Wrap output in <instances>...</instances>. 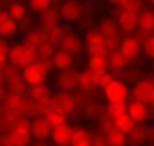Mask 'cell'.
<instances>
[{
    "label": "cell",
    "instance_id": "obj_38",
    "mask_svg": "<svg viewBox=\"0 0 154 146\" xmlns=\"http://www.w3.org/2000/svg\"><path fill=\"white\" fill-rule=\"evenodd\" d=\"M52 2H54V0H28V9H30L33 13H42V11H46Z\"/></svg>",
    "mask_w": 154,
    "mask_h": 146
},
{
    "label": "cell",
    "instance_id": "obj_3",
    "mask_svg": "<svg viewBox=\"0 0 154 146\" xmlns=\"http://www.w3.org/2000/svg\"><path fill=\"white\" fill-rule=\"evenodd\" d=\"M30 127H33V120H30L28 116H20V120L11 127L13 138H15V146H24V144L30 142V138H33Z\"/></svg>",
    "mask_w": 154,
    "mask_h": 146
},
{
    "label": "cell",
    "instance_id": "obj_54",
    "mask_svg": "<svg viewBox=\"0 0 154 146\" xmlns=\"http://www.w3.org/2000/svg\"><path fill=\"white\" fill-rule=\"evenodd\" d=\"M152 81H154V79H152Z\"/></svg>",
    "mask_w": 154,
    "mask_h": 146
},
{
    "label": "cell",
    "instance_id": "obj_32",
    "mask_svg": "<svg viewBox=\"0 0 154 146\" xmlns=\"http://www.w3.org/2000/svg\"><path fill=\"white\" fill-rule=\"evenodd\" d=\"M35 107H37V100L33 96H24L22 105H20V113L22 116H35Z\"/></svg>",
    "mask_w": 154,
    "mask_h": 146
},
{
    "label": "cell",
    "instance_id": "obj_16",
    "mask_svg": "<svg viewBox=\"0 0 154 146\" xmlns=\"http://www.w3.org/2000/svg\"><path fill=\"white\" fill-rule=\"evenodd\" d=\"M106 63H109V70H113L115 74H119V72H124L126 68H128V63L130 61L126 59V55L119 50V46L117 48H113L111 53H109V57H106Z\"/></svg>",
    "mask_w": 154,
    "mask_h": 146
},
{
    "label": "cell",
    "instance_id": "obj_41",
    "mask_svg": "<svg viewBox=\"0 0 154 146\" xmlns=\"http://www.w3.org/2000/svg\"><path fill=\"white\" fill-rule=\"evenodd\" d=\"M9 46L11 44L5 37H0V68H5L9 63Z\"/></svg>",
    "mask_w": 154,
    "mask_h": 146
},
{
    "label": "cell",
    "instance_id": "obj_18",
    "mask_svg": "<svg viewBox=\"0 0 154 146\" xmlns=\"http://www.w3.org/2000/svg\"><path fill=\"white\" fill-rule=\"evenodd\" d=\"M72 140V127H69V122L65 124H57V127H52V131H50V142L52 144H69Z\"/></svg>",
    "mask_w": 154,
    "mask_h": 146
},
{
    "label": "cell",
    "instance_id": "obj_40",
    "mask_svg": "<svg viewBox=\"0 0 154 146\" xmlns=\"http://www.w3.org/2000/svg\"><path fill=\"white\" fill-rule=\"evenodd\" d=\"M128 142H137V144L146 142V127H139V124H137V127L128 133Z\"/></svg>",
    "mask_w": 154,
    "mask_h": 146
},
{
    "label": "cell",
    "instance_id": "obj_53",
    "mask_svg": "<svg viewBox=\"0 0 154 146\" xmlns=\"http://www.w3.org/2000/svg\"><path fill=\"white\" fill-rule=\"evenodd\" d=\"M0 13H2V11H0Z\"/></svg>",
    "mask_w": 154,
    "mask_h": 146
},
{
    "label": "cell",
    "instance_id": "obj_19",
    "mask_svg": "<svg viewBox=\"0 0 154 146\" xmlns=\"http://www.w3.org/2000/svg\"><path fill=\"white\" fill-rule=\"evenodd\" d=\"M17 22L9 15V11H2L0 13V37H5V39H11L15 33H17Z\"/></svg>",
    "mask_w": 154,
    "mask_h": 146
},
{
    "label": "cell",
    "instance_id": "obj_2",
    "mask_svg": "<svg viewBox=\"0 0 154 146\" xmlns=\"http://www.w3.org/2000/svg\"><path fill=\"white\" fill-rule=\"evenodd\" d=\"M37 59L35 55V48H28L24 44H13L9 46V63H15L20 68H26L28 63H33Z\"/></svg>",
    "mask_w": 154,
    "mask_h": 146
},
{
    "label": "cell",
    "instance_id": "obj_28",
    "mask_svg": "<svg viewBox=\"0 0 154 146\" xmlns=\"http://www.w3.org/2000/svg\"><path fill=\"white\" fill-rule=\"evenodd\" d=\"M28 89V83L24 81V76H17V79H9L7 81V92L9 94H26Z\"/></svg>",
    "mask_w": 154,
    "mask_h": 146
},
{
    "label": "cell",
    "instance_id": "obj_15",
    "mask_svg": "<svg viewBox=\"0 0 154 146\" xmlns=\"http://www.w3.org/2000/svg\"><path fill=\"white\" fill-rule=\"evenodd\" d=\"M128 113L132 116V120H135L137 124H141V122L150 120V105H148V102H141V100L130 98L128 100Z\"/></svg>",
    "mask_w": 154,
    "mask_h": 146
},
{
    "label": "cell",
    "instance_id": "obj_22",
    "mask_svg": "<svg viewBox=\"0 0 154 146\" xmlns=\"http://www.w3.org/2000/svg\"><path fill=\"white\" fill-rule=\"evenodd\" d=\"M113 122H115V127H117L119 131H124L126 135L137 127V122L132 120V116L128 113V109H126V111H122V113H117V116H113Z\"/></svg>",
    "mask_w": 154,
    "mask_h": 146
},
{
    "label": "cell",
    "instance_id": "obj_17",
    "mask_svg": "<svg viewBox=\"0 0 154 146\" xmlns=\"http://www.w3.org/2000/svg\"><path fill=\"white\" fill-rule=\"evenodd\" d=\"M59 11H61V18L63 20L76 22V20L80 18V13H83V5H80L78 0H65V2L59 7Z\"/></svg>",
    "mask_w": 154,
    "mask_h": 146
},
{
    "label": "cell",
    "instance_id": "obj_12",
    "mask_svg": "<svg viewBox=\"0 0 154 146\" xmlns=\"http://www.w3.org/2000/svg\"><path fill=\"white\" fill-rule=\"evenodd\" d=\"M59 48H65L69 55L78 57V55L85 50V37H80L76 31H67V35H65V39H63V44H61Z\"/></svg>",
    "mask_w": 154,
    "mask_h": 146
},
{
    "label": "cell",
    "instance_id": "obj_39",
    "mask_svg": "<svg viewBox=\"0 0 154 146\" xmlns=\"http://www.w3.org/2000/svg\"><path fill=\"white\" fill-rule=\"evenodd\" d=\"M143 7V0H124L119 5V11H132V13H139Z\"/></svg>",
    "mask_w": 154,
    "mask_h": 146
},
{
    "label": "cell",
    "instance_id": "obj_26",
    "mask_svg": "<svg viewBox=\"0 0 154 146\" xmlns=\"http://www.w3.org/2000/svg\"><path fill=\"white\" fill-rule=\"evenodd\" d=\"M87 68L94 70V72H100V70H106L109 63H106V57L102 53H89V59H87Z\"/></svg>",
    "mask_w": 154,
    "mask_h": 146
},
{
    "label": "cell",
    "instance_id": "obj_45",
    "mask_svg": "<svg viewBox=\"0 0 154 146\" xmlns=\"http://www.w3.org/2000/svg\"><path fill=\"white\" fill-rule=\"evenodd\" d=\"M143 55H146L150 61H154V35L143 39Z\"/></svg>",
    "mask_w": 154,
    "mask_h": 146
},
{
    "label": "cell",
    "instance_id": "obj_48",
    "mask_svg": "<svg viewBox=\"0 0 154 146\" xmlns=\"http://www.w3.org/2000/svg\"><path fill=\"white\" fill-rule=\"evenodd\" d=\"M146 142H154V127H146Z\"/></svg>",
    "mask_w": 154,
    "mask_h": 146
},
{
    "label": "cell",
    "instance_id": "obj_23",
    "mask_svg": "<svg viewBox=\"0 0 154 146\" xmlns=\"http://www.w3.org/2000/svg\"><path fill=\"white\" fill-rule=\"evenodd\" d=\"M72 146H89L91 144V135L85 127H72Z\"/></svg>",
    "mask_w": 154,
    "mask_h": 146
},
{
    "label": "cell",
    "instance_id": "obj_11",
    "mask_svg": "<svg viewBox=\"0 0 154 146\" xmlns=\"http://www.w3.org/2000/svg\"><path fill=\"white\" fill-rule=\"evenodd\" d=\"M44 41H50V37H48V31L42 28L39 24L37 26H30L26 31V35L22 37V44L28 46V48H37L39 44H44Z\"/></svg>",
    "mask_w": 154,
    "mask_h": 146
},
{
    "label": "cell",
    "instance_id": "obj_25",
    "mask_svg": "<svg viewBox=\"0 0 154 146\" xmlns=\"http://www.w3.org/2000/svg\"><path fill=\"white\" fill-rule=\"evenodd\" d=\"M139 28L154 33V11L152 9H141L139 11Z\"/></svg>",
    "mask_w": 154,
    "mask_h": 146
},
{
    "label": "cell",
    "instance_id": "obj_51",
    "mask_svg": "<svg viewBox=\"0 0 154 146\" xmlns=\"http://www.w3.org/2000/svg\"><path fill=\"white\" fill-rule=\"evenodd\" d=\"M148 2H150V5H154V0H148Z\"/></svg>",
    "mask_w": 154,
    "mask_h": 146
},
{
    "label": "cell",
    "instance_id": "obj_52",
    "mask_svg": "<svg viewBox=\"0 0 154 146\" xmlns=\"http://www.w3.org/2000/svg\"><path fill=\"white\" fill-rule=\"evenodd\" d=\"M150 105H152V107H154V98H152V102H150Z\"/></svg>",
    "mask_w": 154,
    "mask_h": 146
},
{
    "label": "cell",
    "instance_id": "obj_43",
    "mask_svg": "<svg viewBox=\"0 0 154 146\" xmlns=\"http://www.w3.org/2000/svg\"><path fill=\"white\" fill-rule=\"evenodd\" d=\"M98 129L102 131V133H111L113 129H115V122H113V118H109V116H102L100 120H98Z\"/></svg>",
    "mask_w": 154,
    "mask_h": 146
},
{
    "label": "cell",
    "instance_id": "obj_5",
    "mask_svg": "<svg viewBox=\"0 0 154 146\" xmlns=\"http://www.w3.org/2000/svg\"><path fill=\"white\" fill-rule=\"evenodd\" d=\"M130 98H135V100H141V102H152L154 98V81L150 79H139L135 85H132L130 89Z\"/></svg>",
    "mask_w": 154,
    "mask_h": 146
},
{
    "label": "cell",
    "instance_id": "obj_21",
    "mask_svg": "<svg viewBox=\"0 0 154 146\" xmlns=\"http://www.w3.org/2000/svg\"><path fill=\"white\" fill-rule=\"evenodd\" d=\"M26 94H28V96H33L35 100H44V98H52V87H50L46 81H42V83H33V85H28Z\"/></svg>",
    "mask_w": 154,
    "mask_h": 146
},
{
    "label": "cell",
    "instance_id": "obj_50",
    "mask_svg": "<svg viewBox=\"0 0 154 146\" xmlns=\"http://www.w3.org/2000/svg\"><path fill=\"white\" fill-rule=\"evenodd\" d=\"M109 2H111V5H115V7H119L122 2H124V0H109Z\"/></svg>",
    "mask_w": 154,
    "mask_h": 146
},
{
    "label": "cell",
    "instance_id": "obj_27",
    "mask_svg": "<svg viewBox=\"0 0 154 146\" xmlns=\"http://www.w3.org/2000/svg\"><path fill=\"white\" fill-rule=\"evenodd\" d=\"M28 11H30L28 5L26 7L22 2H11V5H9V15H11L15 22H22L24 18H28Z\"/></svg>",
    "mask_w": 154,
    "mask_h": 146
},
{
    "label": "cell",
    "instance_id": "obj_7",
    "mask_svg": "<svg viewBox=\"0 0 154 146\" xmlns=\"http://www.w3.org/2000/svg\"><path fill=\"white\" fill-rule=\"evenodd\" d=\"M48 74H50V72L44 68V63H42L39 59H35L33 63H28V66L24 68V72H22V76H24V81L28 83V85L46 81V79H48Z\"/></svg>",
    "mask_w": 154,
    "mask_h": 146
},
{
    "label": "cell",
    "instance_id": "obj_20",
    "mask_svg": "<svg viewBox=\"0 0 154 146\" xmlns=\"http://www.w3.org/2000/svg\"><path fill=\"white\" fill-rule=\"evenodd\" d=\"M52 63H54V70H67L74 66V55H69L65 48H57V53L52 55Z\"/></svg>",
    "mask_w": 154,
    "mask_h": 146
},
{
    "label": "cell",
    "instance_id": "obj_31",
    "mask_svg": "<svg viewBox=\"0 0 154 146\" xmlns=\"http://www.w3.org/2000/svg\"><path fill=\"white\" fill-rule=\"evenodd\" d=\"M65 35H67V28L63 26V24H59V26H54L52 31L48 33V37H50V41L59 48L61 44H63V39H65Z\"/></svg>",
    "mask_w": 154,
    "mask_h": 146
},
{
    "label": "cell",
    "instance_id": "obj_44",
    "mask_svg": "<svg viewBox=\"0 0 154 146\" xmlns=\"http://www.w3.org/2000/svg\"><path fill=\"white\" fill-rule=\"evenodd\" d=\"M119 41H122V33H119V31H113V33H106L104 35V44L109 48H117Z\"/></svg>",
    "mask_w": 154,
    "mask_h": 146
},
{
    "label": "cell",
    "instance_id": "obj_47",
    "mask_svg": "<svg viewBox=\"0 0 154 146\" xmlns=\"http://www.w3.org/2000/svg\"><path fill=\"white\" fill-rule=\"evenodd\" d=\"M91 144H109V140H106V133H102V131L94 133V135H91Z\"/></svg>",
    "mask_w": 154,
    "mask_h": 146
},
{
    "label": "cell",
    "instance_id": "obj_35",
    "mask_svg": "<svg viewBox=\"0 0 154 146\" xmlns=\"http://www.w3.org/2000/svg\"><path fill=\"white\" fill-rule=\"evenodd\" d=\"M46 118H48V122H50V127H57V124H65V122H69V116H67V113H63V111H59V109L50 111Z\"/></svg>",
    "mask_w": 154,
    "mask_h": 146
},
{
    "label": "cell",
    "instance_id": "obj_13",
    "mask_svg": "<svg viewBox=\"0 0 154 146\" xmlns=\"http://www.w3.org/2000/svg\"><path fill=\"white\" fill-rule=\"evenodd\" d=\"M117 24H119V33L122 35H128V33H132V31L139 28V13L119 11L117 13Z\"/></svg>",
    "mask_w": 154,
    "mask_h": 146
},
{
    "label": "cell",
    "instance_id": "obj_29",
    "mask_svg": "<svg viewBox=\"0 0 154 146\" xmlns=\"http://www.w3.org/2000/svg\"><path fill=\"white\" fill-rule=\"evenodd\" d=\"M22 98H24V94H9V92H7V96H5V100H2V105H5L9 111H17V113H20Z\"/></svg>",
    "mask_w": 154,
    "mask_h": 146
},
{
    "label": "cell",
    "instance_id": "obj_36",
    "mask_svg": "<svg viewBox=\"0 0 154 146\" xmlns=\"http://www.w3.org/2000/svg\"><path fill=\"white\" fill-rule=\"evenodd\" d=\"M100 31H102V35H106V33H113V31H119V24H117V15H115V18H104V20H102V24H100Z\"/></svg>",
    "mask_w": 154,
    "mask_h": 146
},
{
    "label": "cell",
    "instance_id": "obj_33",
    "mask_svg": "<svg viewBox=\"0 0 154 146\" xmlns=\"http://www.w3.org/2000/svg\"><path fill=\"white\" fill-rule=\"evenodd\" d=\"M50 111H54V102H52V98H44V100H37V107H35V116H48Z\"/></svg>",
    "mask_w": 154,
    "mask_h": 146
},
{
    "label": "cell",
    "instance_id": "obj_34",
    "mask_svg": "<svg viewBox=\"0 0 154 146\" xmlns=\"http://www.w3.org/2000/svg\"><path fill=\"white\" fill-rule=\"evenodd\" d=\"M115 79H117V74H115L113 70H109V68H106V70H100V72H98V87H100V89H104L109 83H111V81H115Z\"/></svg>",
    "mask_w": 154,
    "mask_h": 146
},
{
    "label": "cell",
    "instance_id": "obj_4",
    "mask_svg": "<svg viewBox=\"0 0 154 146\" xmlns=\"http://www.w3.org/2000/svg\"><path fill=\"white\" fill-rule=\"evenodd\" d=\"M78 85H80V72L74 66L67 68V70H59L57 72V87L59 89L72 92V89H78Z\"/></svg>",
    "mask_w": 154,
    "mask_h": 146
},
{
    "label": "cell",
    "instance_id": "obj_8",
    "mask_svg": "<svg viewBox=\"0 0 154 146\" xmlns=\"http://www.w3.org/2000/svg\"><path fill=\"white\" fill-rule=\"evenodd\" d=\"M102 92H104V98L111 100V102H113V100H128V98H130V89H128V85H126L124 81H119V79L111 81Z\"/></svg>",
    "mask_w": 154,
    "mask_h": 146
},
{
    "label": "cell",
    "instance_id": "obj_37",
    "mask_svg": "<svg viewBox=\"0 0 154 146\" xmlns=\"http://www.w3.org/2000/svg\"><path fill=\"white\" fill-rule=\"evenodd\" d=\"M106 140H109V144H126V142H128V135L115 127V129L106 135Z\"/></svg>",
    "mask_w": 154,
    "mask_h": 146
},
{
    "label": "cell",
    "instance_id": "obj_42",
    "mask_svg": "<svg viewBox=\"0 0 154 146\" xmlns=\"http://www.w3.org/2000/svg\"><path fill=\"white\" fill-rule=\"evenodd\" d=\"M22 72H24V68H20L15 63H7L5 66V79L7 81L9 79H17V76H22Z\"/></svg>",
    "mask_w": 154,
    "mask_h": 146
},
{
    "label": "cell",
    "instance_id": "obj_9",
    "mask_svg": "<svg viewBox=\"0 0 154 146\" xmlns=\"http://www.w3.org/2000/svg\"><path fill=\"white\" fill-rule=\"evenodd\" d=\"M59 20H61V11H59V7H52V5H50L46 11L37 13V24L42 26V28H46L48 33L54 26H59Z\"/></svg>",
    "mask_w": 154,
    "mask_h": 146
},
{
    "label": "cell",
    "instance_id": "obj_14",
    "mask_svg": "<svg viewBox=\"0 0 154 146\" xmlns=\"http://www.w3.org/2000/svg\"><path fill=\"white\" fill-rule=\"evenodd\" d=\"M102 48H104V35H102L100 26L89 28L85 35V50L87 53H102Z\"/></svg>",
    "mask_w": 154,
    "mask_h": 146
},
{
    "label": "cell",
    "instance_id": "obj_49",
    "mask_svg": "<svg viewBox=\"0 0 154 146\" xmlns=\"http://www.w3.org/2000/svg\"><path fill=\"white\" fill-rule=\"evenodd\" d=\"M5 96H7V89H5V83H0V102L5 100Z\"/></svg>",
    "mask_w": 154,
    "mask_h": 146
},
{
    "label": "cell",
    "instance_id": "obj_10",
    "mask_svg": "<svg viewBox=\"0 0 154 146\" xmlns=\"http://www.w3.org/2000/svg\"><path fill=\"white\" fill-rule=\"evenodd\" d=\"M30 131H33V138L37 142H48L50 140V131H52V127H50V122L46 116H33V127H30Z\"/></svg>",
    "mask_w": 154,
    "mask_h": 146
},
{
    "label": "cell",
    "instance_id": "obj_30",
    "mask_svg": "<svg viewBox=\"0 0 154 146\" xmlns=\"http://www.w3.org/2000/svg\"><path fill=\"white\" fill-rule=\"evenodd\" d=\"M54 53H57V46L52 44V41H44V44H39V46L35 48L37 59H50Z\"/></svg>",
    "mask_w": 154,
    "mask_h": 146
},
{
    "label": "cell",
    "instance_id": "obj_1",
    "mask_svg": "<svg viewBox=\"0 0 154 146\" xmlns=\"http://www.w3.org/2000/svg\"><path fill=\"white\" fill-rule=\"evenodd\" d=\"M119 50L126 55V59L130 61V63H137V61L141 59L143 55V41L137 37V35H122V41H119Z\"/></svg>",
    "mask_w": 154,
    "mask_h": 146
},
{
    "label": "cell",
    "instance_id": "obj_6",
    "mask_svg": "<svg viewBox=\"0 0 154 146\" xmlns=\"http://www.w3.org/2000/svg\"><path fill=\"white\" fill-rule=\"evenodd\" d=\"M52 102H54V109L67 113V116L76 113V96L69 94L67 89H61V92L52 94Z\"/></svg>",
    "mask_w": 154,
    "mask_h": 146
},
{
    "label": "cell",
    "instance_id": "obj_46",
    "mask_svg": "<svg viewBox=\"0 0 154 146\" xmlns=\"http://www.w3.org/2000/svg\"><path fill=\"white\" fill-rule=\"evenodd\" d=\"M0 144H5V146H13L15 144V138H13V131H5L0 133Z\"/></svg>",
    "mask_w": 154,
    "mask_h": 146
},
{
    "label": "cell",
    "instance_id": "obj_24",
    "mask_svg": "<svg viewBox=\"0 0 154 146\" xmlns=\"http://www.w3.org/2000/svg\"><path fill=\"white\" fill-rule=\"evenodd\" d=\"M78 87H83V89H89V92H94V89L98 87V72L89 70V68L80 70V85H78Z\"/></svg>",
    "mask_w": 154,
    "mask_h": 146
}]
</instances>
